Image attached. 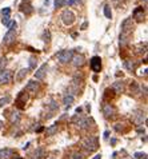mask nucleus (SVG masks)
<instances>
[{"label": "nucleus", "instance_id": "nucleus-1", "mask_svg": "<svg viewBox=\"0 0 148 159\" xmlns=\"http://www.w3.org/2000/svg\"><path fill=\"white\" fill-rule=\"evenodd\" d=\"M83 147L88 151H94L98 149V138L96 136H87L83 140Z\"/></svg>", "mask_w": 148, "mask_h": 159}, {"label": "nucleus", "instance_id": "nucleus-2", "mask_svg": "<svg viewBox=\"0 0 148 159\" xmlns=\"http://www.w3.org/2000/svg\"><path fill=\"white\" fill-rule=\"evenodd\" d=\"M132 30H133V21H132V19H124L123 23H121V34L120 35L128 37V35L132 32Z\"/></svg>", "mask_w": 148, "mask_h": 159}, {"label": "nucleus", "instance_id": "nucleus-3", "mask_svg": "<svg viewBox=\"0 0 148 159\" xmlns=\"http://www.w3.org/2000/svg\"><path fill=\"white\" fill-rule=\"evenodd\" d=\"M132 122L135 123V124H141L143 122H145V112L143 111V110H135L133 112H132Z\"/></svg>", "mask_w": 148, "mask_h": 159}, {"label": "nucleus", "instance_id": "nucleus-4", "mask_svg": "<svg viewBox=\"0 0 148 159\" xmlns=\"http://www.w3.org/2000/svg\"><path fill=\"white\" fill-rule=\"evenodd\" d=\"M75 14L72 12V11L69 10H65L61 14V20H63V23L65 24V26H72V24L75 23Z\"/></svg>", "mask_w": 148, "mask_h": 159}, {"label": "nucleus", "instance_id": "nucleus-5", "mask_svg": "<svg viewBox=\"0 0 148 159\" xmlns=\"http://www.w3.org/2000/svg\"><path fill=\"white\" fill-rule=\"evenodd\" d=\"M72 56H74V54H72V51H69V50L60 51V52L57 54V59H59V62H60V63H63V64H64V63L71 62Z\"/></svg>", "mask_w": 148, "mask_h": 159}, {"label": "nucleus", "instance_id": "nucleus-6", "mask_svg": "<svg viewBox=\"0 0 148 159\" xmlns=\"http://www.w3.org/2000/svg\"><path fill=\"white\" fill-rule=\"evenodd\" d=\"M74 122L76 123V126L80 127V128H88V127L91 126V120L88 118H84V116H75Z\"/></svg>", "mask_w": 148, "mask_h": 159}, {"label": "nucleus", "instance_id": "nucleus-7", "mask_svg": "<svg viewBox=\"0 0 148 159\" xmlns=\"http://www.w3.org/2000/svg\"><path fill=\"white\" fill-rule=\"evenodd\" d=\"M12 80V72L8 70H1L0 72V84H8Z\"/></svg>", "mask_w": 148, "mask_h": 159}, {"label": "nucleus", "instance_id": "nucleus-8", "mask_svg": "<svg viewBox=\"0 0 148 159\" xmlns=\"http://www.w3.org/2000/svg\"><path fill=\"white\" fill-rule=\"evenodd\" d=\"M101 68V59L100 56H94L91 59V70L94 72H99Z\"/></svg>", "mask_w": 148, "mask_h": 159}, {"label": "nucleus", "instance_id": "nucleus-9", "mask_svg": "<svg viewBox=\"0 0 148 159\" xmlns=\"http://www.w3.org/2000/svg\"><path fill=\"white\" fill-rule=\"evenodd\" d=\"M15 37H16V31L15 30H8V32L4 35V44H11L12 41L15 40Z\"/></svg>", "mask_w": 148, "mask_h": 159}, {"label": "nucleus", "instance_id": "nucleus-10", "mask_svg": "<svg viewBox=\"0 0 148 159\" xmlns=\"http://www.w3.org/2000/svg\"><path fill=\"white\" fill-rule=\"evenodd\" d=\"M103 114H104L105 118H111V116H113V114H115L113 106L109 104V103H105V104L103 106Z\"/></svg>", "mask_w": 148, "mask_h": 159}, {"label": "nucleus", "instance_id": "nucleus-11", "mask_svg": "<svg viewBox=\"0 0 148 159\" xmlns=\"http://www.w3.org/2000/svg\"><path fill=\"white\" fill-rule=\"evenodd\" d=\"M45 72H47V64H43L36 72H35V78L37 80H43L45 78Z\"/></svg>", "mask_w": 148, "mask_h": 159}, {"label": "nucleus", "instance_id": "nucleus-12", "mask_svg": "<svg viewBox=\"0 0 148 159\" xmlns=\"http://www.w3.org/2000/svg\"><path fill=\"white\" fill-rule=\"evenodd\" d=\"M27 100H28V95L24 94V92H20L19 96H17V99H16V104L19 106V107H23V106L27 103Z\"/></svg>", "mask_w": 148, "mask_h": 159}, {"label": "nucleus", "instance_id": "nucleus-13", "mask_svg": "<svg viewBox=\"0 0 148 159\" xmlns=\"http://www.w3.org/2000/svg\"><path fill=\"white\" fill-rule=\"evenodd\" d=\"M72 62H74L75 67H81L84 64V56L83 55H75V56H72Z\"/></svg>", "mask_w": 148, "mask_h": 159}, {"label": "nucleus", "instance_id": "nucleus-14", "mask_svg": "<svg viewBox=\"0 0 148 159\" xmlns=\"http://www.w3.org/2000/svg\"><path fill=\"white\" fill-rule=\"evenodd\" d=\"M133 17L138 21L143 20V17H144V10H143V7H138L136 10L133 11Z\"/></svg>", "mask_w": 148, "mask_h": 159}, {"label": "nucleus", "instance_id": "nucleus-15", "mask_svg": "<svg viewBox=\"0 0 148 159\" xmlns=\"http://www.w3.org/2000/svg\"><path fill=\"white\" fill-rule=\"evenodd\" d=\"M39 88V84H37L35 80H30L27 83V86H25V91L28 92H36V90Z\"/></svg>", "mask_w": 148, "mask_h": 159}, {"label": "nucleus", "instance_id": "nucleus-16", "mask_svg": "<svg viewBox=\"0 0 148 159\" xmlns=\"http://www.w3.org/2000/svg\"><path fill=\"white\" fill-rule=\"evenodd\" d=\"M112 90H113L116 94H121V92H123V90H124V84H123V82L116 80L113 84H112Z\"/></svg>", "mask_w": 148, "mask_h": 159}, {"label": "nucleus", "instance_id": "nucleus-17", "mask_svg": "<svg viewBox=\"0 0 148 159\" xmlns=\"http://www.w3.org/2000/svg\"><path fill=\"white\" fill-rule=\"evenodd\" d=\"M12 154H14L12 150H10V149H1V150H0V159H8Z\"/></svg>", "mask_w": 148, "mask_h": 159}, {"label": "nucleus", "instance_id": "nucleus-18", "mask_svg": "<svg viewBox=\"0 0 148 159\" xmlns=\"http://www.w3.org/2000/svg\"><path fill=\"white\" fill-rule=\"evenodd\" d=\"M136 52L138 54H145L147 52V43H139L138 46H136Z\"/></svg>", "mask_w": 148, "mask_h": 159}, {"label": "nucleus", "instance_id": "nucleus-19", "mask_svg": "<svg viewBox=\"0 0 148 159\" xmlns=\"http://www.w3.org/2000/svg\"><path fill=\"white\" fill-rule=\"evenodd\" d=\"M20 10L23 11V12H25V14H31V12H32V5H31L28 1H27V3L24 1V3L20 5Z\"/></svg>", "mask_w": 148, "mask_h": 159}, {"label": "nucleus", "instance_id": "nucleus-20", "mask_svg": "<svg viewBox=\"0 0 148 159\" xmlns=\"http://www.w3.org/2000/svg\"><path fill=\"white\" fill-rule=\"evenodd\" d=\"M124 67L127 68L128 71H133L135 68H136V62H135V60H127V62H124Z\"/></svg>", "mask_w": 148, "mask_h": 159}, {"label": "nucleus", "instance_id": "nucleus-21", "mask_svg": "<svg viewBox=\"0 0 148 159\" xmlns=\"http://www.w3.org/2000/svg\"><path fill=\"white\" fill-rule=\"evenodd\" d=\"M44 155H45V151H44L43 147H39V149L35 151V159H41Z\"/></svg>", "mask_w": 148, "mask_h": 159}, {"label": "nucleus", "instance_id": "nucleus-22", "mask_svg": "<svg viewBox=\"0 0 148 159\" xmlns=\"http://www.w3.org/2000/svg\"><path fill=\"white\" fill-rule=\"evenodd\" d=\"M47 135H49V136H52V135H55V134H56L57 132V126L56 124H52V126H49V127H48L47 128Z\"/></svg>", "mask_w": 148, "mask_h": 159}, {"label": "nucleus", "instance_id": "nucleus-23", "mask_svg": "<svg viewBox=\"0 0 148 159\" xmlns=\"http://www.w3.org/2000/svg\"><path fill=\"white\" fill-rule=\"evenodd\" d=\"M74 96H71V95H65V96H64V104H65V107H69L71 104H72V103H74Z\"/></svg>", "mask_w": 148, "mask_h": 159}, {"label": "nucleus", "instance_id": "nucleus-24", "mask_svg": "<svg viewBox=\"0 0 148 159\" xmlns=\"http://www.w3.org/2000/svg\"><path fill=\"white\" fill-rule=\"evenodd\" d=\"M27 72H28V68H23V70H20L19 74H17V76H16V79H17V80H23V79L25 78Z\"/></svg>", "mask_w": 148, "mask_h": 159}, {"label": "nucleus", "instance_id": "nucleus-25", "mask_svg": "<svg viewBox=\"0 0 148 159\" xmlns=\"http://www.w3.org/2000/svg\"><path fill=\"white\" fill-rule=\"evenodd\" d=\"M129 88H131V92L132 94H139V86L136 82H131V84H129Z\"/></svg>", "mask_w": 148, "mask_h": 159}, {"label": "nucleus", "instance_id": "nucleus-26", "mask_svg": "<svg viewBox=\"0 0 148 159\" xmlns=\"http://www.w3.org/2000/svg\"><path fill=\"white\" fill-rule=\"evenodd\" d=\"M54 5H55V8H61L64 5H67V0H55Z\"/></svg>", "mask_w": 148, "mask_h": 159}, {"label": "nucleus", "instance_id": "nucleus-27", "mask_svg": "<svg viewBox=\"0 0 148 159\" xmlns=\"http://www.w3.org/2000/svg\"><path fill=\"white\" fill-rule=\"evenodd\" d=\"M10 102H11L10 95H5V96H3V98H0V107H3L4 104H8Z\"/></svg>", "mask_w": 148, "mask_h": 159}, {"label": "nucleus", "instance_id": "nucleus-28", "mask_svg": "<svg viewBox=\"0 0 148 159\" xmlns=\"http://www.w3.org/2000/svg\"><path fill=\"white\" fill-rule=\"evenodd\" d=\"M19 119H20V114H19L17 111L12 112V115H11V122H12V123H17V122H19Z\"/></svg>", "mask_w": 148, "mask_h": 159}, {"label": "nucleus", "instance_id": "nucleus-29", "mask_svg": "<svg viewBox=\"0 0 148 159\" xmlns=\"http://www.w3.org/2000/svg\"><path fill=\"white\" fill-rule=\"evenodd\" d=\"M104 15L107 19H112V11L109 5H104Z\"/></svg>", "mask_w": 148, "mask_h": 159}, {"label": "nucleus", "instance_id": "nucleus-30", "mask_svg": "<svg viewBox=\"0 0 148 159\" xmlns=\"http://www.w3.org/2000/svg\"><path fill=\"white\" fill-rule=\"evenodd\" d=\"M43 40L45 41V43H48V41L51 40V32H49V30H45V31H44V34H43Z\"/></svg>", "mask_w": 148, "mask_h": 159}, {"label": "nucleus", "instance_id": "nucleus-31", "mask_svg": "<svg viewBox=\"0 0 148 159\" xmlns=\"http://www.w3.org/2000/svg\"><path fill=\"white\" fill-rule=\"evenodd\" d=\"M36 64H37L36 58H31L30 59V70H35V68H36Z\"/></svg>", "mask_w": 148, "mask_h": 159}, {"label": "nucleus", "instance_id": "nucleus-32", "mask_svg": "<svg viewBox=\"0 0 148 159\" xmlns=\"http://www.w3.org/2000/svg\"><path fill=\"white\" fill-rule=\"evenodd\" d=\"M1 23L5 26V27H8L11 24V19H10V16H3V19H1Z\"/></svg>", "mask_w": 148, "mask_h": 159}, {"label": "nucleus", "instance_id": "nucleus-33", "mask_svg": "<svg viewBox=\"0 0 148 159\" xmlns=\"http://www.w3.org/2000/svg\"><path fill=\"white\" fill-rule=\"evenodd\" d=\"M80 3V0H67V5H78V4Z\"/></svg>", "mask_w": 148, "mask_h": 159}, {"label": "nucleus", "instance_id": "nucleus-34", "mask_svg": "<svg viewBox=\"0 0 148 159\" xmlns=\"http://www.w3.org/2000/svg\"><path fill=\"white\" fill-rule=\"evenodd\" d=\"M1 14H3V16H10L11 14V8H3V11H1Z\"/></svg>", "mask_w": 148, "mask_h": 159}, {"label": "nucleus", "instance_id": "nucleus-35", "mask_svg": "<svg viewBox=\"0 0 148 159\" xmlns=\"http://www.w3.org/2000/svg\"><path fill=\"white\" fill-rule=\"evenodd\" d=\"M72 159H83V154L81 152H75L72 155Z\"/></svg>", "mask_w": 148, "mask_h": 159}, {"label": "nucleus", "instance_id": "nucleus-36", "mask_svg": "<svg viewBox=\"0 0 148 159\" xmlns=\"http://www.w3.org/2000/svg\"><path fill=\"white\" fill-rule=\"evenodd\" d=\"M48 107H49V110H56V108H57V104L55 103L54 100H52V102L49 103V106H48Z\"/></svg>", "mask_w": 148, "mask_h": 159}, {"label": "nucleus", "instance_id": "nucleus-37", "mask_svg": "<svg viewBox=\"0 0 148 159\" xmlns=\"http://www.w3.org/2000/svg\"><path fill=\"white\" fill-rule=\"evenodd\" d=\"M16 27H17L16 21H11V24L8 26V28H10V30H16Z\"/></svg>", "mask_w": 148, "mask_h": 159}, {"label": "nucleus", "instance_id": "nucleus-38", "mask_svg": "<svg viewBox=\"0 0 148 159\" xmlns=\"http://www.w3.org/2000/svg\"><path fill=\"white\" fill-rule=\"evenodd\" d=\"M144 155H145V154H143V152H136V154H135V158H136V159H140V158H143Z\"/></svg>", "mask_w": 148, "mask_h": 159}, {"label": "nucleus", "instance_id": "nucleus-39", "mask_svg": "<svg viewBox=\"0 0 148 159\" xmlns=\"http://www.w3.org/2000/svg\"><path fill=\"white\" fill-rule=\"evenodd\" d=\"M121 126H123V124H120V123H118V124H115V130H116V131H119V132H120V131H121V128H123Z\"/></svg>", "mask_w": 148, "mask_h": 159}, {"label": "nucleus", "instance_id": "nucleus-40", "mask_svg": "<svg viewBox=\"0 0 148 159\" xmlns=\"http://www.w3.org/2000/svg\"><path fill=\"white\" fill-rule=\"evenodd\" d=\"M94 159H101V154H98V155L95 156V158H94Z\"/></svg>", "mask_w": 148, "mask_h": 159}, {"label": "nucleus", "instance_id": "nucleus-41", "mask_svg": "<svg viewBox=\"0 0 148 159\" xmlns=\"http://www.w3.org/2000/svg\"><path fill=\"white\" fill-rule=\"evenodd\" d=\"M48 4H49V0H44V5H47L48 7Z\"/></svg>", "mask_w": 148, "mask_h": 159}, {"label": "nucleus", "instance_id": "nucleus-42", "mask_svg": "<svg viewBox=\"0 0 148 159\" xmlns=\"http://www.w3.org/2000/svg\"><path fill=\"white\" fill-rule=\"evenodd\" d=\"M108 135H109V132L105 131V132H104V138H108Z\"/></svg>", "mask_w": 148, "mask_h": 159}, {"label": "nucleus", "instance_id": "nucleus-43", "mask_svg": "<svg viewBox=\"0 0 148 159\" xmlns=\"http://www.w3.org/2000/svg\"><path fill=\"white\" fill-rule=\"evenodd\" d=\"M79 112H81V108H80V107H78V108H76V114H79Z\"/></svg>", "mask_w": 148, "mask_h": 159}, {"label": "nucleus", "instance_id": "nucleus-44", "mask_svg": "<svg viewBox=\"0 0 148 159\" xmlns=\"http://www.w3.org/2000/svg\"><path fill=\"white\" fill-rule=\"evenodd\" d=\"M138 132H139V134H141V132H144V130H141V128H138Z\"/></svg>", "mask_w": 148, "mask_h": 159}, {"label": "nucleus", "instance_id": "nucleus-45", "mask_svg": "<svg viewBox=\"0 0 148 159\" xmlns=\"http://www.w3.org/2000/svg\"><path fill=\"white\" fill-rule=\"evenodd\" d=\"M1 127H3V123L0 122V130H1Z\"/></svg>", "mask_w": 148, "mask_h": 159}, {"label": "nucleus", "instance_id": "nucleus-46", "mask_svg": "<svg viewBox=\"0 0 148 159\" xmlns=\"http://www.w3.org/2000/svg\"><path fill=\"white\" fill-rule=\"evenodd\" d=\"M141 159H147V155H144V156H143V158H141Z\"/></svg>", "mask_w": 148, "mask_h": 159}, {"label": "nucleus", "instance_id": "nucleus-47", "mask_svg": "<svg viewBox=\"0 0 148 159\" xmlns=\"http://www.w3.org/2000/svg\"><path fill=\"white\" fill-rule=\"evenodd\" d=\"M15 159H23V158H20V156H17V158H15Z\"/></svg>", "mask_w": 148, "mask_h": 159}, {"label": "nucleus", "instance_id": "nucleus-48", "mask_svg": "<svg viewBox=\"0 0 148 159\" xmlns=\"http://www.w3.org/2000/svg\"><path fill=\"white\" fill-rule=\"evenodd\" d=\"M113 1H115V3H118V1H120V0H113Z\"/></svg>", "mask_w": 148, "mask_h": 159}, {"label": "nucleus", "instance_id": "nucleus-49", "mask_svg": "<svg viewBox=\"0 0 148 159\" xmlns=\"http://www.w3.org/2000/svg\"><path fill=\"white\" fill-rule=\"evenodd\" d=\"M144 1H147V0H144Z\"/></svg>", "mask_w": 148, "mask_h": 159}]
</instances>
